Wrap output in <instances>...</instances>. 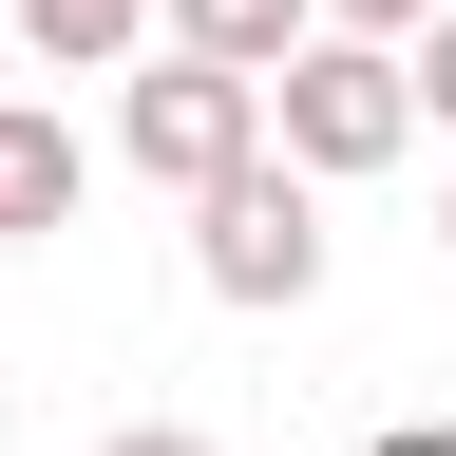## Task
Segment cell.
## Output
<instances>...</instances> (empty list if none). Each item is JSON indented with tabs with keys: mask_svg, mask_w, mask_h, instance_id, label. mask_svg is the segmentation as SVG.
I'll list each match as a JSON object with an SVG mask.
<instances>
[{
	"mask_svg": "<svg viewBox=\"0 0 456 456\" xmlns=\"http://www.w3.org/2000/svg\"><path fill=\"white\" fill-rule=\"evenodd\" d=\"M266 152L305 191H362V171L419 152V95H399V38H285L266 57Z\"/></svg>",
	"mask_w": 456,
	"mask_h": 456,
	"instance_id": "6da1fadb",
	"label": "cell"
},
{
	"mask_svg": "<svg viewBox=\"0 0 456 456\" xmlns=\"http://www.w3.org/2000/svg\"><path fill=\"white\" fill-rule=\"evenodd\" d=\"M191 266H209V305H248V323L323 305V191L285 152H248L228 191H191Z\"/></svg>",
	"mask_w": 456,
	"mask_h": 456,
	"instance_id": "7a4b0ae2",
	"label": "cell"
},
{
	"mask_svg": "<svg viewBox=\"0 0 456 456\" xmlns=\"http://www.w3.org/2000/svg\"><path fill=\"white\" fill-rule=\"evenodd\" d=\"M114 152H134L152 191H228V171L266 152V77H209V57H152V77H114Z\"/></svg>",
	"mask_w": 456,
	"mask_h": 456,
	"instance_id": "3957f363",
	"label": "cell"
},
{
	"mask_svg": "<svg viewBox=\"0 0 456 456\" xmlns=\"http://www.w3.org/2000/svg\"><path fill=\"white\" fill-rule=\"evenodd\" d=\"M95 191V152H77V114H38V95H0V248H57Z\"/></svg>",
	"mask_w": 456,
	"mask_h": 456,
	"instance_id": "277c9868",
	"label": "cell"
},
{
	"mask_svg": "<svg viewBox=\"0 0 456 456\" xmlns=\"http://www.w3.org/2000/svg\"><path fill=\"white\" fill-rule=\"evenodd\" d=\"M285 38H323L305 0H152V57H209V77H266Z\"/></svg>",
	"mask_w": 456,
	"mask_h": 456,
	"instance_id": "5b68a950",
	"label": "cell"
},
{
	"mask_svg": "<svg viewBox=\"0 0 456 456\" xmlns=\"http://www.w3.org/2000/svg\"><path fill=\"white\" fill-rule=\"evenodd\" d=\"M0 38H38L57 77H114V57L152 38V0H0Z\"/></svg>",
	"mask_w": 456,
	"mask_h": 456,
	"instance_id": "8992f818",
	"label": "cell"
},
{
	"mask_svg": "<svg viewBox=\"0 0 456 456\" xmlns=\"http://www.w3.org/2000/svg\"><path fill=\"white\" fill-rule=\"evenodd\" d=\"M399 95H419V134H456V0H437L419 38H399Z\"/></svg>",
	"mask_w": 456,
	"mask_h": 456,
	"instance_id": "52a82bcc",
	"label": "cell"
},
{
	"mask_svg": "<svg viewBox=\"0 0 456 456\" xmlns=\"http://www.w3.org/2000/svg\"><path fill=\"white\" fill-rule=\"evenodd\" d=\"M305 20H323V38H419L437 0H305Z\"/></svg>",
	"mask_w": 456,
	"mask_h": 456,
	"instance_id": "ba28073f",
	"label": "cell"
},
{
	"mask_svg": "<svg viewBox=\"0 0 456 456\" xmlns=\"http://www.w3.org/2000/svg\"><path fill=\"white\" fill-rule=\"evenodd\" d=\"M95 456H228V437H191V419H114Z\"/></svg>",
	"mask_w": 456,
	"mask_h": 456,
	"instance_id": "9c48e42d",
	"label": "cell"
},
{
	"mask_svg": "<svg viewBox=\"0 0 456 456\" xmlns=\"http://www.w3.org/2000/svg\"><path fill=\"white\" fill-rule=\"evenodd\" d=\"M362 456H456V419H380V437H362Z\"/></svg>",
	"mask_w": 456,
	"mask_h": 456,
	"instance_id": "30bf717a",
	"label": "cell"
},
{
	"mask_svg": "<svg viewBox=\"0 0 456 456\" xmlns=\"http://www.w3.org/2000/svg\"><path fill=\"white\" fill-rule=\"evenodd\" d=\"M437 248H456V171H437Z\"/></svg>",
	"mask_w": 456,
	"mask_h": 456,
	"instance_id": "8fae6325",
	"label": "cell"
}]
</instances>
